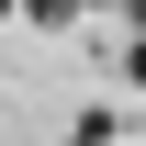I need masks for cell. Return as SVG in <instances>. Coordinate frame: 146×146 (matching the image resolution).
<instances>
[{"label":"cell","mask_w":146,"mask_h":146,"mask_svg":"<svg viewBox=\"0 0 146 146\" xmlns=\"http://www.w3.org/2000/svg\"><path fill=\"white\" fill-rule=\"evenodd\" d=\"M23 23H79V0H23Z\"/></svg>","instance_id":"1"},{"label":"cell","mask_w":146,"mask_h":146,"mask_svg":"<svg viewBox=\"0 0 146 146\" xmlns=\"http://www.w3.org/2000/svg\"><path fill=\"white\" fill-rule=\"evenodd\" d=\"M68 146H112V112H79V135Z\"/></svg>","instance_id":"2"},{"label":"cell","mask_w":146,"mask_h":146,"mask_svg":"<svg viewBox=\"0 0 146 146\" xmlns=\"http://www.w3.org/2000/svg\"><path fill=\"white\" fill-rule=\"evenodd\" d=\"M124 79H135V90H146V34H135V56H124Z\"/></svg>","instance_id":"3"},{"label":"cell","mask_w":146,"mask_h":146,"mask_svg":"<svg viewBox=\"0 0 146 146\" xmlns=\"http://www.w3.org/2000/svg\"><path fill=\"white\" fill-rule=\"evenodd\" d=\"M11 11H23V0H0V23H11Z\"/></svg>","instance_id":"4"},{"label":"cell","mask_w":146,"mask_h":146,"mask_svg":"<svg viewBox=\"0 0 146 146\" xmlns=\"http://www.w3.org/2000/svg\"><path fill=\"white\" fill-rule=\"evenodd\" d=\"M79 11H112V0H79Z\"/></svg>","instance_id":"5"},{"label":"cell","mask_w":146,"mask_h":146,"mask_svg":"<svg viewBox=\"0 0 146 146\" xmlns=\"http://www.w3.org/2000/svg\"><path fill=\"white\" fill-rule=\"evenodd\" d=\"M124 11H135V23H146V0H124Z\"/></svg>","instance_id":"6"}]
</instances>
